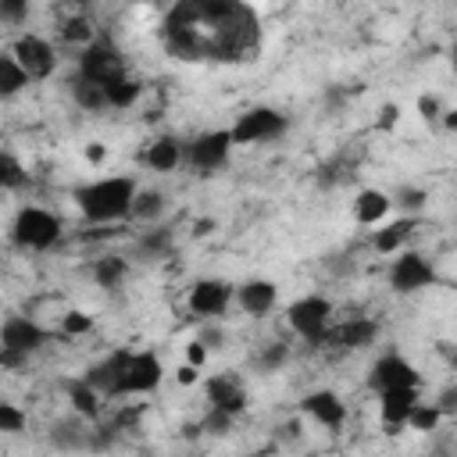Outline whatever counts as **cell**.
Masks as SVG:
<instances>
[{
    "label": "cell",
    "mask_w": 457,
    "mask_h": 457,
    "mask_svg": "<svg viewBox=\"0 0 457 457\" xmlns=\"http://www.w3.org/2000/svg\"><path fill=\"white\" fill-rule=\"evenodd\" d=\"M450 65H453V72H457V47H453V54H450Z\"/></svg>",
    "instance_id": "cell-48"
},
{
    "label": "cell",
    "mask_w": 457,
    "mask_h": 457,
    "mask_svg": "<svg viewBox=\"0 0 457 457\" xmlns=\"http://www.w3.org/2000/svg\"><path fill=\"white\" fill-rule=\"evenodd\" d=\"M393 207V196H386L382 189H361L354 200V218L361 225H379Z\"/></svg>",
    "instance_id": "cell-22"
},
{
    "label": "cell",
    "mask_w": 457,
    "mask_h": 457,
    "mask_svg": "<svg viewBox=\"0 0 457 457\" xmlns=\"http://www.w3.org/2000/svg\"><path fill=\"white\" fill-rule=\"evenodd\" d=\"M33 79L26 76V68L4 51V54H0V97H4V100H12V97H19L26 86H29Z\"/></svg>",
    "instance_id": "cell-24"
},
{
    "label": "cell",
    "mask_w": 457,
    "mask_h": 457,
    "mask_svg": "<svg viewBox=\"0 0 457 457\" xmlns=\"http://www.w3.org/2000/svg\"><path fill=\"white\" fill-rule=\"evenodd\" d=\"M214 228H218V225H214V218H196V225H193V233H196V237H211V233H214Z\"/></svg>",
    "instance_id": "cell-45"
},
{
    "label": "cell",
    "mask_w": 457,
    "mask_h": 457,
    "mask_svg": "<svg viewBox=\"0 0 457 457\" xmlns=\"http://www.w3.org/2000/svg\"><path fill=\"white\" fill-rule=\"evenodd\" d=\"M175 382H179V386H196V382H200V368L179 365V368H175Z\"/></svg>",
    "instance_id": "cell-41"
},
{
    "label": "cell",
    "mask_w": 457,
    "mask_h": 457,
    "mask_svg": "<svg viewBox=\"0 0 457 457\" xmlns=\"http://www.w3.org/2000/svg\"><path fill=\"white\" fill-rule=\"evenodd\" d=\"M140 97H143V83H136V79H129V76H122V79H115V83L108 86V108L125 111V108H132Z\"/></svg>",
    "instance_id": "cell-27"
},
{
    "label": "cell",
    "mask_w": 457,
    "mask_h": 457,
    "mask_svg": "<svg viewBox=\"0 0 457 457\" xmlns=\"http://www.w3.org/2000/svg\"><path fill=\"white\" fill-rule=\"evenodd\" d=\"M8 54L26 68V76H29L33 83L51 79L54 68H58V51H54V44L44 40V36H36V33H22V36L12 44Z\"/></svg>",
    "instance_id": "cell-6"
},
{
    "label": "cell",
    "mask_w": 457,
    "mask_h": 457,
    "mask_svg": "<svg viewBox=\"0 0 457 457\" xmlns=\"http://www.w3.org/2000/svg\"><path fill=\"white\" fill-rule=\"evenodd\" d=\"M375 340H379V325L372 318H350L343 325H333L322 343H329L336 350H361V347H372Z\"/></svg>",
    "instance_id": "cell-16"
},
{
    "label": "cell",
    "mask_w": 457,
    "mask_h": 457,
    "mask_svg": "<svg viewBox=\"0 0 457 457\" xmlns=\"http://www.w3.org/2000/svg\"><path fill=\"white\" fill-rule=\"evenodd\" d=\"M26 425H29V414L19 404H12V400L0 404V432L19 436V432H26Z\"/></svg>",
    "instance_id": "cell-31"
},
{
    "label": "cell",
    "mask_w": 457,
    "mask_h": 457,
    "mask_svg": "<svg viewBox=\"0 0 457 457\" xmlns=\"http://www.w3.org/2000/svg\"><path fill=\"white\" fill-rule=\"evenodd\" d=\"M161 379H164L161 357L154 350H140L129 361V372H125V382H122V397H129V393H140V397L143 393H154L161 386Z\"/></svg>",
    "instance_id": "cell-12"
},
{
    "label": "cell",
    "mask_w": 457,
    "mask_h": 457,
    "mask_svg": "<svg viewBox=\"0 0 457 457\" xmlns=\"http://www.w3.org/2000/svg\"><path fill=\"white\" fill-rule=\"evenodd\" d=\"M72 100H76L83 111L97 115V111H104V108H108V90H104V86H97V83L76 79V83H72Z\"/></svg>",
    "instance_id": "cell-26"
},
{
    "label": "cell",
    "mask_w": 457,
    "mask_h": 457,
    "mask_svg": "<svg viewBox=\"0 0 457 457\" xmlns=\"http://www.w3.org/2000/svg\"><path fill=\"white\" fill-rule=\"evenodd\" d=\"M418 115L421 118H439V100L436 97H418Z\"/></svg>",
    "instance_id": "cell-43"
},
{
    "label": "cell",
    "mask_w": 457,
    "mask_h": 457,
    "mask_svg": "<svg viewBox=\"0 0 457 457\" xmlns=\"http://www.w3.org/2000/svg\"><path fill=\"white\" fill-rule=\"evenodd\" d=\"M372 386L382 393V389H418L421 386V375H418V368L407 361V357H400V354H382L375 365H372Z\"/></svg>",
    "instance_id": "cell-10"
},
{
    "label": "cell",
    "mask_w": 457,
    "mask_h": 457,
    "mask_svg": "<svg viewBox=\"0 0 457 457\" xmlns=\"http://www.w3.org/2000/svg\"><path fill=\"white\" fill-rule=\"evenodd\" d=\"M228 150H233V132H228V129H214V132H204V136H196L189 143L186 161H189L193 172L211 175V172H218L228 161Z\"/></svg>",
    "instance_id": "cell-8"
},
{
    "label": "cell",
    "mask_w": 457,
    "mask_h": 457,
    "mask_svg": "<svg viewBox=\"0 0 457 457\" xmlns=\"http://www.w3.org/2000/svg\"><path fill=\"white\" fill-rule=\"evenodd\" d=\"M290 361V343H269L261 354H258V368L261 372H276Z\"/></svg>",
    "instance_id": "cell-33"
},
{
    "label": "cell",
    "mask_w": 457,
    "mask_h": 457,
    "mask_svg": "<svg viewBox=\"0 0 457 457\" xmlns=\"http://www.w3.org/2000/svg\"><path fill=\"white\" fill-rule=\"evenodd\" d=\"M47 343V333L33 322V318H22V315H12L0 329V350H15V354H36L40 347Z\"/></svg>",
    "instance_id": "cell-13"
},
{
    "label": "cell",
    "mask_w": 457,
    "mask_h": 457,
    "mask_svg": "<svg viewBox=\"0 0 457 457\" xmlns=\"http://www.w3.org/2000/svg\"><path fill=\"white\" fill-rule=\"evenodd\" d=\"M125 276H129V261L118 258V254H104V258L93 261V279L104 290H118L125 283Z\"/></svg>",
    "instance_id": "cell-25"
},
{
    "label": "cell",
    "mask_w": 457,
    "mask_h": 457,
    "mask_svg": "<svg viewBox=\"0 0 457 457\" xmlns=\"http://www.w3.org/2000/svg\"><path fill=\"white\" fill-rule=\"evenodd\" d=\"M425 200H429V193L425 189H414V186H400V193H397V200L393 204H400V211H421L425 207Z\"/></svg>",
    "instance_id": "cell-35"
},
{
    "label": "cell",
    "mask_w": 457,
    "mask_h": 457,
    "mask_svg": "<svg viewBox=\"0 0 457 457\" xmlns=\"http://www.w3.org/2000/svg\"><path fill=\"white\" fill-rule=\"evenodd\" d=\"M432 283H436V269L418 251H404L400 258H393V265H389V286L397 293H418V290H425Z\"/></svg>",
    "instance_id": "cell-9"
},
{
    "label": "cell",
    "mask_w": 457,
    "mask_h": 457,
    "mask_svg": "<svg viewBox=\"0 0 457 457\" xmlns=\"http://www.w3.org/2000/svg\"><path fill=\"white\" fill-rule=\"evenodd\" d=\"M414 218H397V221H389V225H382V228H375V237H372V247H375V254H400V247L407 244V237L414 233Z\"/></svg>",
    "instance_id": "cell-21"
},
{
    "label": "cell",
    "mask_w": 457,
    "mask_h": 457,
    "mask_svg": "<svg viewBox=\"0 0 457 457\" xmlns=\"http://www.w3.org/2000/svg\"><path fill=\"white\" fill-rule=\"evenodd\" d=\"M68 400H72V411H76V414H83V418H97V414H100V407H104V393H100V389H93L86 379L68 382Z\"/></svg>",
    "instance_id": "cell-23"
},
{
    "label": "cell",
    "mask_w": 457,
    "mask_h": 457,
    "mask_svg": "<svg viewBox=\"0 0 457 457\" xmlns=\"http://www.w3.org/2000/svg\"><path fill=\"white\" fill-rule=\"evenodd\" d=\"M129 361H132L129 350H115V354H108L100 365H93L83 379H86L93 389H100L104 397H122V382H125Z\"/></svg>",
    "instance_id": "cell-14"
},
{
    "label": "cell",
    "mask_w": 457,
    "mask_h": 457,
    "mask_svg": "<svg viewBox=\"0 0 457 457\" xmlns=\"http://www.w3.org/2000/svg\"><path fill=\"white\" fill-rule=\"evenodd\" d=\"M237 301H240L244 315H251V318H265V315L276 308L279 290H276V283H272V279H251V283H244V286L237 290Z\"/></svg>",
    "instance_id": "cell-19"
},
{
    "label": "cell",
    "mask_w": 457,
    "mask_h": 457,
    "mask_svg": "<svg viewBox=\"0 0 457 457\" xmlns=\"http://www.w3.org/2000/svg\"><path fill=\"white\" fill-rule=\"evenodd\" d=\"M26 182H29V172L22 168V161H19L15 154L0 157V186H4L8 193H15V189H22Z\"/></svg>",
    "instance_id": "cell-29"
},
{
    "label": "cell",
    "mask_w": 457,
    "mask_h": 457,
    "mask_svg": "<svg viewBox=\"0 0 457 457\" xmlns=\"http://www.w3.org/2000/svg\"><path fill=\"white\" fill-rule=\"evenodd\" d=\"M443 125H446V129H450V132H457V108H453V111H446V115H443Z\"/></svg>",
    "instance_id": "cell-47"
},
{
    "label": "cell",
    "mask_w": 457,
    "mask_h": 457,
    "mask_svg": "<svg viewBox=\"0 0 457 457\" xmlns=\"http://www.w3.org/2000/svg\"><path fill=\"white\" fill-rule=\"evenodd\" d=\"M61 40H68V44H79L83 51H86V47H93V44H97V40H93V22H90L86 15L65 19V22H61Z\"/></svg>",
    "instance_id": "cell-28"
},
{
    "label": "cell",
    "mask_w": 457,
    "mask_h": 457,
    "mask_svg": "<svg viewBox=\"0 0 457 457\" xmlns=\"http://www.w3.org/2000/svg\"><path fill=\"white\" fill-rule=\"evenodd\" d=\"M204 429L214 432V436H221V432L233 429V414H225V411H214V407H211V414L204 418Z\"/></svg>",
    "instance_id": "cell-37"
},
{
    "label": "cell",
    "mask_w": 457,
    "mask_h": 457,
    "mask_svg": "<svg viewBox=\"0 0 457 457\" xmlns=\"http://www.w3.org/2000/svg\"><path fill=\"white\" fill-rule=\"evenodd\" d=\"M397 118H400V108H397V104H382V111H379V129L389 132V129L397 125Z\"/></svg>",
    "instance_id": "cell-40"
},
{
    "label": "cell",
    "mask_w": 457,
    "mask_h": 457,
    "mask_svg": "<svg viewBox=\"0 0 457 457\" xmlns=\"http://www.w3.org/2000/svg\"><path fill=\"white\" fill-rule=\"evenodd\" d=\"M436 407H439L443 414H453V411H457V386L443 389V393H439V400H436Z\"/></svg>",
    "instance_id": "cell-42"
},
{
    "label": "cell",
    "mask_w": 457,
    "mask_h": 457,
    "mask_svg": "<svg viewBox=\"0 0 457 457\" xmlns=\"http://www.w3.org/2000/svg\"><path fill=\"white\" fill-rule=\"evenodd\" d=\"M140 161H143L150 172L168 175V172H175V168L182 164V143H179L175 136H157V140L140 154Z\"/></svg>",
    "instance_id": "cell-20"
},
{
    "label": "cell",
    "mask_w": 457,
    "mask_h": 457,
    "mask_svg": "<svg viewBox=\"0 0 457 457\" xmlns=\"http://www.w3.org/2000/svg\"><path fill=\"white\" fill-rule=\"evenodd\" d=\"M104 154H108V150H104L100 143H90V147H86V161H90V164H100V161H104Z\"/></svg>",
    "instance_id": "cell-46"
},
{
    "label": "cell",
    "mask_w": 457,
    "mask_h": 457,
    "mask_svg": "<svg viewBox=\"0 0 457 457\" xmlns=\"http://www.w3.org/2000/svg\"><path fill=\"white\" fill-rule=\"evenodd\" d=\"M421 404L418 389H382L379 393V411H382V421H386V432H397L407 425L411 411Z\"/></svg>",
    "instance_id": "cell-18"
},
{
    "label": "cell",
    "mask_w": 457,
    "mask_h": 457,
    "mask_svg": "<svg viewBox=\"0 0 457 457\" xmlns=\"http://www.w3.org/2000/svg\"><path fill=\"white\" fill-rule=\"evenodd\" d=\"M12 240L22 247V251H51L58 240H61V218L47 207H22L12 221Z\"/></svg>",
    "instance_id": "cell-3"
},
{
    "label": "cell",
    "mask_w": 457,
    "mask_h": 457,
    "mask_svg": "<svg viewBox=\"0 0 457 457\" xmlns=\"http://www.w3.org/2000/svg\"><path fill=\"white\" fill-rule=\"evenodd\" d=\"M161 211H164V196H161L157 189H140V196H136V204H132V218L154 221V218H161Z\"/></svg>",
    "instance_id": "cell-30"
},
{
    "label": "cell",
    "mask_w": 457,
    "mask_h": 457,
    "mask_svg": "<svg viewBox=\"0 0 457 457\" xmlns=\"http://www.w3.org/2000/svg\"><path fill=\"white\" fill-rule=\"evenodd\" d=\"M439 418H443V411H439L436 404H418V407L411 411L407 425H411L414 432H432V429L439 425Z\"/></svg>",
    "instance_id": "cell-32"
},
{
    "label": "cell",
    "mask_w": 457,
    "mask_h": 457,
    "mask_svg": "<svg viewBox=\"0 0 457 457\" xmlns=\"http://www.w3.org/2000/svg\"><path fill=\"white\" fill-rule=\"evenodd\" d=\"M0 19L4 22H22V19H29V4L26 0H4V4H0Z\"/></svg>",
    "instance_id": "cell-36"
},
{
    "label": "cell",
    "mask_w": 457,
    "mask_h": 457,
    "mask_svg": "<svg viewBox=\"0 0 457 457\" xmlns=\"http://www.w3.org/2000/svg\"><path fill=\"white\" fill-rule=\"evenodd\" d=\"M286 322L297 336H304L308 343H322L325 333L333 329V304L325 297H301L286 308Z\"/></svg>",
    "instance_id": "cell-4"
},
{
    "label": "cell",
    "mask_w": 457,
    "mask_h": 457,
    "mask_svg": "<svg viewBox=\"0 0 457 457\" xmlns=\"http://www.w3.org/2000/svg\"><path fill=\"white\" fill-rule=\"evenodd\" d=\"M125 76V61H122V51L108 40H97L93 47H86L79 54V79L86 83H97V86H111L115 79Z\"/></svg>",
    "instance_id": "cell-5"
},
{
    "label": "cell",
    "mask_w": 457,
    "mask_h": 457,
    "mask_svg": "<svg viewBox=\"0 0 457 457\" xmlns=\"http://www.w3.org/2000/svg\"><path fill=\"white\" fill-rule=\"evenodd\" d=\"M29 357L26 354H15V350H0V365H4V368H22Z\"/></svg>",
    "instance_id": "cell-44"
},
{
    "label": "cell",
    "mask_w": 457,
    "mask_h": 457,
    "mask_svg": "<svg viewBox=\"0 0 457 457\" xmlns=\"http://www.w3.org/2000/svg\"><path fill=\"white\" fill-rule=\"evenodd\" d=\"M90 329H93V318H90L86 311H68V315L61 318V333L72 336V340H76V336H86Z\"/></svg>",
    "instance_id": "cell-34"
},
{
    "label": "cell",
    "mask_w": 457,
    "mask_h": 457,
    "mask_svg": "<svg viewBox=\"0 0 457 457\" xmlns=\"http://www.w3.org/2000/svg\"><path fill=\"white\" fill-rule=\"evenodd\" d=\"M233 297H237V290L228 286V283H221V279H200V283H193L186 304H189V311L196 318H218Z\"/></svg>",
    "instance_id": "cell-11"
},
{
    "label": "cell",
    "mask_w": 457,
    "mask_h": 457,
    "mask_svg": "<svg viewBox=\"0 0 457 457\" xmlns=\"http://www.w3.org/2000/svg\"><path fill=\"white\" fill-rule=\"evenodd\" d=\"M186 365H193V368H204V365H207V347H204L200 340L186 343Z\"/></svg>",
    "instance_id": "cell-39"
},
{
    "label": "cell",
    "mask_w": 457,
    "mask_h": 457,
    "mask_svg": "<svg viewBox=\"0 0 457 457\" xmlns=\"http://www.w3.org/2000/svg\"><path fill=\"white\" fill-rule=\"evenodd\" d=\"M136 196H140V186L129 175H111V179H100V182H90V186L76 189V204H79L83 218L97 221V225L129 218Z\"/></svg>",
    "instance_id": "cell-2"
},
{
    "label": "cell",
    "mask_w": 457,
    "mask_h": 457,
    "mask_svg": "<svg viewBox=\"0 0 457 457\" xmlns=\"http://www.w3.org/2000/svg\"><path fill=\"white\" fill-rule=\"evenodd\" d=\"M172 247V237L168 233H150V237H143V251L147 254H164Z\"/></svg>",
    "instance_id": "cell-38"
},
{
    "label": "cell",
    "mask_w": 457,
    "mask_h": 457,
    "mask_svg": "<svg viewBox=\"0 0 457 457\" xmlns=\"http://www.w3.org/2000/svg\"><path fill=\"white\" fill-rule=\"evenodd\" d=\"M161 44L179 61H251L261 51V26L247 4L186 0L168 8Z\"/></svg>",
    "instance_id": "cell-1"
},
{
    "label": "cell",
    "mask_w": 457,
    "mask_h": 457,
    "mask_svg": "<svg viewBox=\"0 0 457 457\" xmlns=\"http://www.w3.org/2000/svg\"><path fill=\"white\" fill-rule=\"evenodd\" d=\"M286 125H290L286 115H279L276 108H251L237 118V125L228 132H233V143H269V140H279Z\"/></svg>",
    "instance_id": "cell-7"
},
{
    "label": "cell",
    "mask_w": 457,
    "mask_h": 457,
    "mask_svg": "<svg viewBox=\"0 0 457 457\" xmlns=\"http://www.w3.org/2000/svg\"><path fill=\"white\" fill-rule=\"evenodd\" d=\"M204 393H207V404L214 411H225V414H244L247 411V389L240 386V379L233 375H214L204 382Z\"/></svg>",
    "instance_id": "cell-15"
},
{
    "label": "cell",
    "mask_w": 457,
    "mask_h": 457,
    "mask_svg": "<svg viewBox=\"0 0 457 457\" xmlns=\"http://www.w3.org/2000/svg\"><path fill=\"white\" fill-rule=\"evenodd\" d=\"M251 457H261V453H251Z\"/></svg>",
    "instance_id": "cell-49"
},
{
    "label": "cell",
    "mask_w": 457,
    "mask_h": 457,
    "mask_svg": "<svg viewBox=\"0 0 457 457\" xmlns=\"http://www.w3.org/2000/svg\"><path fill=\"white\" fill-rule=\"evenodd\" d=\"M301 407H304L308 418H315V421L325 425V429H340V425L347 421V404H343V397L333 393V389H315V393H308Z\"/></svg>",
    "instance_id": "cell-17"
}]
</instances>
